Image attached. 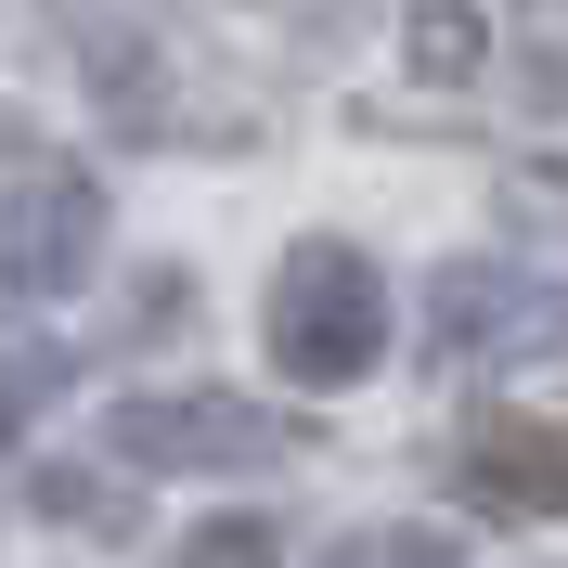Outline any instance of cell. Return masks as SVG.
<instances>
[{"mask_svg":"<svg viewBox=\"0 0 568 568\" xmlns=\"http://www.w3.org/2000/svg\"><path fill=\"white\" fill-rule=\"evenodd\" d=\"M258 336H272L284 388H362V375L388 362V272L362 246H336V233H311V246H284Z\"/></svg>","mask_w":568,"mask_h":568,"instance_id":"6da1fadb","label":"cell"},{"mask_svg":"<svg viewBox=\"0 0 568 568\" xmlns=\"http://www.w3.org/2000/svg\"><path fill=\"white\" fill-rule=\"evenodd\" d=\"M104 453L142 465V478H233V465H272L284 426L233 388H130L104 414Z\"/></svg>","mask_w":568,"mask_h":568,"instance_id":"7a4b0ae2","label":"cell"},{"mask_svg":"<svg viewBox=\"0 0 568 568\" xmlns=\"http://www.w3.org/2000/svg\"><path fill=\"white\" fill-rule=\"evenodd\" d=\"M568 323V284L517 272V258H453V272L426 284V362L439 375H491V362L542 349Z\"/></svg>","mask_w":568,"mask_h":568,"instance_id":"3957f363","label":"cell"},{"mask_svg":"<svg viewBox=\"0 0 568 568\" xmlns=\"http://www.w3.org/2000/svg\"><path fill=\"white\" fill-rule=\"evenodd\" d=\"M91 258H104V194L78 169H13L0 181V284L52 297V284H78Z\"/></svg>","mask_w":568,"mask_h":568,"instance_id":"277c9868","label":"cell"},{"mask_svg":"<svg viewBox=\"0 0 568 568\" xmlns=\"http://www.w3.org/2000/svg\"><path fill=\"white\" fill-rule=\"evenodd\" d=\"M453 491L504 530H542V517H568V439L542 414H478L453 439Z\"/></svg>","mask_w":568,"mask_h":568,"instance_id":"5b68a950","label":"cell"},{"mask_svg":"<svg viewBox=\"0 0 568 568\" xmlns=\"http://www.w3.org/2000/svg\"><path fill=\"white\" fill-rule=\"evenodd\" d=\"M65 375H78V349L52 336V323H27V311H0V439L13 426H39L52 400H65Z\"/></svg>","mask_w":568,"mask_h":568,"instance_id":"8992f818","label":"cell"},{"mask_svg":"<svg viewBox=\"0 0 568 568\" xmlns=\"http://www.w3.org/2000/svg\"><path fill=\"white\" fill-rule=\"evenodd\" d=\"M400 52H414V78L453 91V78L491 65V13H465V0H414V13H400Z\"/></svg>","mask_w":568,"mask_h":568,"instance_id":"52a82bcc","label":"cell"},{"mask_svg":"<svg viewBox=\"0 0 568 568\" xmlns=\"http://www.w3.org/2000/svg\"><path fill=\"white\" fill-rule=\"evenodd\" d=\"M336 568H465V556H453V530H349Z\"/></svg>","mask_w":568,"mask_h":568,"instance_id":"ba28073f","label":"cell"},{"mask_svg":"<svg viewBox=\"0 0 568 568\" xmlns=\"http://www.w3.org/2000/svg\"><path fill=\"white\" fill-rule=\"evenodd\" d=\"M181 568H284V556H272V530H258V517H207V530L181 542Z\"/></svg>","mask_w":568,"mask_h":568,"instance_id":"9c48e42d","label":"cell"}]
</instances>
